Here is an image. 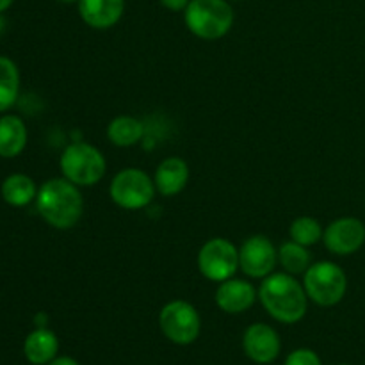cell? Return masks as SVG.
I'll return each mask as SVG.
<instances>
[{
  "instance_id": "obj_1",
  "label": "cell",
  "mask_w": 365,
  "mask_h": 365,
  "mask_svg": "<svg viewBox=\"0 0 365 365\" xmlns=\"http://www.w3.org/2000/svg\"><path fill=\"white\" fill-rule=\"evenodd\" d=\"M36 209L50 227L57 230H68L81 221L84 212V200L78 191V185H75L73 182L68 178H50L38 189Z\"/></svg>"
},
{
  "instance_id": "obj_2",
  "label": "cell",
  "mask_w": 365,
  "mask_h": 365,
  "mask_svg": "<svg viewBox=\"0 0 365 365\" xmlns=\"http://www.w3.org/2000/svg\"><path fill=\"white\" fill-rule=\"evenodd\" d=\"M259 298L266 312L284 324L302 321L309 307L305 287L289 273H274L264 278Z\"/></svg>"
},
{
  "instance_id": "obj_3",
  "label": "cell",
  "mask_w": 365,
  "mask_h": 365,
  "mask_svg": "<svg viewBox=\"0 0 365 365\" xmlns=\"http://www.w3.org/2000/svg\"><path fill=\"white\" fill-rule=\"evenodd\" d=\"M185 25L200 39L214 41L234 25V11L227 0H191L185 7Z\"/></svg>"
},
{
  "instance_id": "obj_4",
  "label": "cell",
  "mask_w": 365,
  "mask_h": 365,
  "mask_svg": "<svg viewBox=\"0 0 365 365\" xmlns=\"http://www.w3.org/2000/svg\"><path fill=\"white\" fill-rule=\"evenodd\" d=\"M106 157L89 143H71L61 155V171L75 185L91 187L106 175Z\"/></svg>"
},
{
  "instance_id": "obj_5",
  "label": "cell",
  "mask_w": 365,
  "mask_h": 365,
  "mask_svg": "<svg viewBox=\"0 0 365 365\" xmlns=\"http://www.w3.org/2000/svg\"><path fill=\"white\" fill-rule=\"evenodd\" d=\"M303 287L307 296L319 307H334L344 298L348 289L346 273L334 262L312 264L305 271Z\"/></svg>"
},
{
  "instance_id": "obj_6",
  "label": "cell",
  "mask_w": 365,
  "mask_h": 365,
  "mask_svg": "<svg viewBox=\"0 0 365 365\" xmlns=\"http://www.w3.org/2000/svg\"><path fill=\"white\" fill-rule=\"evenodd\" d=\"M109 195L121 209L138 210L152 203L155 196V182L145 171L127 168L113 178Z\"/></svg>"
},
{
  "instance_id": "obj_7",
  "label": "cell",
  "mask_w": 365,
  "mask_h": 365,
  "mask_svg": "<svg viewBox=\"0 0 365 365\" xmlns=\"http://www.w3.org/2000/svg\"><path fill=\"white\" fill-rule=\"evenodd\" d=\"M159 324L164 337L178 346L192 344L202 330V321L196 309L182 299H175L163 307Z\"/></svg>"
},
{
  "instance_id": "obj_8",
  "label": "cell",
  "mask_w": 365,
  "mask_h": 365,
  "mask_svg": "<svg viewBox=\"0 0 365 365\" xmlns=\"http://www.w3.org/2000/svg\"><path fill=\"white\" fill-rule=\"evenodd\" d=\"M198 269L207 280L221 284L239 269V250L223 237L210 239L198 253Z\"/></svg>"
},
{
  "instance_id": "obj_9",
  "label": "cell",
  "mask_w": 365,
  "mask_h": 365,
  "mask_svg": "<svg viewBox=\"0 0 365 365\" xmlns=\"http://www.w3.org/2000/svg\"><path fill=\"white\" fill-rule=\"evenodd\" d=\"M278 252L266 235H252L239 250V267L250 278H266L273 273Z\"/></svg>"
},
{
  "instance_id": "obj_10",
  "label": "cell",
  "mask_w": 365,
  "mask_h": 365,
  "mask_svg": "<svg viewBox=\"0 0 365 365\" xmlns=\"http://www.w3.org/2000/svg\"><path fill=\"white\" fill-rule=\"evenodd\" d=\"M324 246L335 255H353L365 242V225L356 217L331 221L323 234Z\"/></svg>"
},
{
  "instance_id": "obj_11",
  "label": "cell",
  "mask_w": 365,
  "mask_h": 365,
  "mask_svg": "<svg viewBox=\"0 0 365 365\" xmlns=\"http://www.w3.org/2000/svg\"><path fill=\"white\" fill-rule=\"evenodd\" d=\"M242 349L246 356L255 364H271L278 359L282 342L274 328L269 324H252L242 337Z\"/></svg>"
},
{
  "instance_id": "obj_12",
  "label": "cell",
  "mask_w": 365,
  "mask_h": 365,
  "mask_svg": "<svg viewBox=\"0 0 365 365\" xmlns=\"http://www.w3.org/2000/svg\"><path fill=\"white\" fill-rule=\"evenodd\" d=\"M259 292L250 282L239 278H228L221 282L216 291V303L223 312L241 314L252 309Z\"/></svg>"
},
{
  "instance_id": "obj_13",
  "label": "cell",
  "mask_w": 365,
  "mask_h": 365,
  "mask_svg": "<svg viewBox=\"0 0 365 365\" xmlns=\"http://www.w3.org/2000/svg\"><path fill=\"white\" fill-rule=\"evenodd\" d=\"M78 14L93 29H110L120 21L125 11V0H78Z\"/></svg>"
},
{
  "instance_id": "obj_14",
  "label": "cell",
  "mask_w": 365,
  "mask_h": 365,
  "mask_svg": "<svg viewBox=\"0 0 365 365\" xmlns=\"http://www.w3.org/2000/svg\"><path fill=\"white\" fill-rule=\"evenodd\" d=\"M189 180L187 163L180 157H168L159 164L155 171V189L163 196H175L185 187Z\"/></svg>"
},
{
  "instance_id": "obj_15",
  "label": "cell",
  "mask_w": 365,
  "mask_h": 365,
  "mask_svg": "<svg viewBox=\"0 0 365 365\" xmlns=\"http://www.w3.org/2000/svg\"><path fill=\"white\" fill-rule=\"evenodd\" d=\"M27 146V127L16 114L0 116V157L14 159Z\"/></svg>"
},
{
  "instance_id": "obj_16",
  "label": "cell",
  "mask_w": 365,
  "mask_h": 365,
  "mask_svg": "<svg viewBox=\"0 0 365 365\" xmlns=\"http://www.w3.org/2000/svg\"><path fill=\"white\" fill-rule=\"evenodd\" d=\"M59 351V341L48 328H36L24 342V355L32 365H46L52 362Z\"/></svg>"
},
{
  "instance_id": "obj_17",
  "label": "cell",
  "mask_w": 365,
  "mask_h": 365,
  "mask_svg": "<svg viewBox=\"0 0 365 365\" xmlns=\"http://www.w3.org/2000/svg\"><path fill=\"white\" fill-rule=\"evenodd\" d=\"M2 200L11 207H25L34 202L38 196V187L29 175L13 173L4 178L0 185Z\"/></svg>"
},
{
  "instance_id": "obj_18",
  "label": "cell",
  "mask_w": 365,
  "mask_h": 365,
  "mask_svg": "<svg viewBox=\"0 0 365 365\" xmlns=\"http://www.w3.org/2000/svg\"><path fill=\"white\" fill-rule=\"evenodd\" d=\"M20 95V70L16 63L0 56V114L9 110Z\"/></svg>"
},
{
  "instance_id": "obj_19",
  "label": "cell",
  "mask_w": 365,
  "mask_h": 365,
  "mask_svg": "<svg viewBox=\"0 0 365 365\" xmlns=\"http://www.w3.org/2000/svg\"><path fill=\"white\" fill-rule=\"evenodd\" d=\"M145 127L134 116H118L107 125V139L120 148L135 145L141 141Z\"/></svg>"
},
{
  "instance_id": "obj_20",
  "label": "cell",
  "mask_w": 365,
  "mask_h": 365,
  "mask_svg": "<svg viewBox=\"0 0 365 365\" xmlns=\"http://www.w3.org/2000/svg\"><path fill=\"white\" fill-rule=\"evenodd\" d=\"M278 260H280L282 267L287 271L289 274H305L310 264V253L307 252V246L298 245L294 241L284 242L278 250Z\"/></svg>"
},
{
  "instance_id": "obj_21",
  "label": "cell",
  "mask_w": 365,
  "mask_h": 365,
  "mask_svg": "<svg viewBox=\"0 0 365 365\" xmlns=\"http://www.w3.org/2000/svg\"><path fill=\"white\" fill-rule=\"evenodd\" d=\"M324 230L321 228L319 221L314 217L303 216L292 221L291 225V239L302 246H312L323 239Z\"/></svg>"
},
{
  "instance_id": "obj_22",
  "label": "cell",
  "mask_w": 365,
  "mask_h": 365,
  "mask_svg": "<svg viewBox=\"0 0 365 365\" xmlns=\"http://www.w3.org/2000/svg\"><path fill=\"white\" fill-rule=\"evenodd\" d=\"M284 365H323L321 359L317 356V353H314L312 349H296L291 355L287 356Z\"/></svg>"
},
{
  "instance_id": "obj_23",
  "label": "cell",
  "mask_w": 365,
  "mask_h": 365,
  "mask_svg": "<svg viewBox=\"0 0 365 365\" xmlns=\"http://www.w3.org/2000/svg\"><path fill=\"white\" fill-rule=\"evenodd\" d=\"M189 2H191V0H160V4L170 11H185Z\"/></svg>"
},
{
  "instance_id": "obj_24",
  "label": "cell",
  "mask_w": 365,
  "mask_h": 365,
  "mask_svg": "<svg viewBox=\"0 0 365 365\" xmlns=\"http://www.w3.org/2000/svg\"><path fill=\"white\" fill-rule=\"evenodd\" d=\"M46 365H78L77 360L70 359V356H56L52 362H48Z\"/></svg>"
},
{
  "instance_id": "obj_25",
  "label": "cell",
  "mask_w": 365,
  "mask_h": 365,
  "mask_svg": "<svg viewBox=\"0 0 365 365\" xmlns=\"http://www.w3.org/2000/svg\"><path fill=\"white\" fill-rule=\"evenodd\" d=\"M14 0H0V13H4V11L9 9L11 6H13Z\"/></svg>"
},
{
  "instance_id": "obj_26",
  "label": "cell",
  "mask_w": 365,
  "mask_h": 365,
  "mask_svg": "<svg viewBox=\"0 0 365 365\" xmlns=\"http://www.w3.org/2000/svg\"><path fill=\"white\" fill-rule=\"evenodd\" d=\"M45 314H39V316H36V324H38V328H45Z\"/></svg>"
},
{
  "instance_id": "obj_27",
  "label": "cell",
  "mask_w": 365,
  "mask_h": 365,
  "mask_svg": "<svg viewBox=\"0 0 365 365\" xmlns=\"http://www.w3.org/2000/svg\"><path fill=\"white\" fill-rule=\"evenodd\" d=\"M4 31H6V18H4L2 13H0V36H2Z\"/></svg>"
},
{
  "instance_id": "obj_28",
  "label": "cell",
  "mask_w": 365,
  "mask_h": 365,
  "mask_svg": "<svg viewBox=\"0 0 365 365\" xmlns=\"http://www.w3.org/2000/svg\"><path fill=\"white\" fill-rule=\"evenodd\" d=\"M57 2H61V4H77L78 0H57Z\"/></svg>"
},
{
  "instance_id": "obj_29",
  "label": "cell",
  "mask_w": 365,
  "mask_h": 365,
  "mask_svg": "<svg viewBox=\"0 0 365 365\" xmlns=\"http://www.w3.org/2000/svg\"><path fill=\"white\" fill-rule=\"evenodd\" d=\"M341 365H348V364H341Z\"/></svg>"
}]
</instances>
